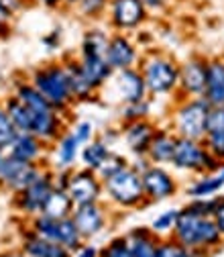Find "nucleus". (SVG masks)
<instances>
[{"instance_id":"obj_1","label":"nucleus","mask_w":224,"mask_h":257,"mask_svg":"<svg viewBox=\"0 0 224 257\" xmlns=\"http://www.w3.org/2000/svg\"><path fill=\"white\" fill-rule=\"evenodd\" d=\"M173 241L189 251L214 249L222 241V235L212 216H198L189 208H181L177 210V218L173 224Z\"/></svg>"},{"instance_id":"obj_2","label":"nucleus","mask_w":224,"mask_h":257,"mask_svg":"<svg viewBox=\"0 0 224 257\" xmlns=\"http://www.w3.org/2000/svg\"><path fill=\"white\" fill-rule=\"evenodd\" d=\"M31 84H33L43 98L59 112L68 110L72 100V92H70V82H68V72L63 61H53L45 63V66L33 70L31 74Z\"/></svg>"},{"instance_id":"obj_3","label":"nucleus","mask_w":224,"mask_h":257,"mask_svg":"<svg viewBox=\"0 0 224 257\" xmlns=\"http://www.w3.org/2000/svg\"><path fill=\"white\" fill-rule=\"evenodd\" d=\"M139 72L143 76L147 94H169L179 82L177 61L163 53H147L143 59H139Z\"/></svg>"},{"instance_id":"obj_4","label":"nucleus","mask_w":224,"mask_h":257,"mask_svg":"<svg viewBox=\"0 0 224 257\" xmlns=\"http://www.w3.org/2000/svg\"><path fill=\"white\" fill-rule=\"evenodd\" d=\"M102 190L114 204L122 208H135L147 202L143 192V182H141V172L133 166H126L114 176L106 178L102 182Z\"/></svg>"},{"instance_id":"obj_5","label":"nucleus","mask_w":224,"mask_h":257,"mask_svg":"<svg viewBox=\"0 0 224 257\" xmlns=\"http://www.w3.org/2000/svg\"><path fill=\"white\" fill-rule=\"evenodd\" d=\"M171 164L177 170L194 172V174H212L220 166L218 159L206 151L202 141L185 139V137H175V149H173Z\"/></svg>"},{"instance_id":"obj_6","label":"nucleus","mask_w":224,"mask_h":257,"mask_svg":"<svg viewBox=\"0 0 224 257\" xmlns=\"http://www.w3.org/2000/svg\"><path fill=\"white\" fill-rule=\"evenodd\" d=\"M208 110H210V104L204 100V96H198V98H189V100L181 102L177 106L175 114H173L177 137L202 141L204 135H206Z\"/></svg>"},{"instance_id":"obj_7","label":"nucleus","mask_w":224,"mask_h":257,"mask_svg":"<svg viewBox=\"0 0 224 257\" xmlns=\"http://www.w3.org/2000/svg\"><path fill=\"white\" fill-rule=\"evenodd\" d=\"M106 19L114 33H131L147 23L149 11L141 0H108Z\"/></svg>"},{"instance_id":"obj_8","label":"nucleus","mask_w":224,"mask_h":257,"mask_svg":"<svg viewBox=\"0 0 224 257\" xmlns=\"http://www.w3.org/2000/svg\"><path fill=\"white\" fill-rule=\"evenodd\" d=\"M51 190H53V172L43 168V172L33 182H31L27 188L17 192L13 204H15V208L21 214L33 218V216L41 214L43 204H45V200H47Z\"/></svg>"},{"instance_id":"obj_9","label":"nucleus","mask_w":224,"mask_h":257,"mask_svg":"<svg viewBox=\"0 0 224 257\" xmlns=\"http://www.w3.org/2000/svg\"><path fill=\"white\" fill-rule=\"evenodd\" d=\"M41 172H43L41 164H29L5 153L3 164H0V188L17 194L23 188H27Z\"/></svg>"},{"instance_id":"obj_10","label":"nucleus","mask_w":224,"mask_h":257,"mask_svg":"<svg viewBox=\"0 0 224 257\" xmlns=\"http://www.w3.org/2000/svg\"><path fill=\"white\" fill-rule=\"evenodd\" d=\"M66 190H68L74 206L90 204V202H100V196L104 192L102 190V180L98 178V174L88 170V168L72 170Z\"/></svg>"},{"instance_id":"obj_11","label":"nucleus","mask_w":224,"mask_h":257,"mask_svg":"<svg viewBox=\"0 0 224 257\" xmlns=\"http://www.w3.org/2000/svg\"><path fill=\"white\" fill-rule=\"evenodd\" d=\"M106 84H112L114 96L120 104H131V102H139L147 98V88H145L139 68L114 72Z\"/></svg>"},{"instance_id":"obj_12","label":"nucleus","mask_w":224,"mask_h":257,"mask_svg":"<svg viewBox=\"0 0 224 257\" xmlns=\"http://www.w3.org/2000/svg\"><path fill=\"white\" fill-rule=\"evenodd\" d=\"M104 57H106L108 66L114 72L135 68L137 63H139V59H141L135 41L129 35H126V33H112L108 37V45H106Z\"/></svg>"},{"instance_id":"obj_13","label":"nucleus","mask_w":224,"mask_h":257,"mask_svg":"<svg viewBox=\"0 0 224 257\" xmlns=\"http://www.w3.org/2000/svg\"><path fill=\"white\" fill-rule=\"evenodd\" d=\"M141 182H143L145 198L149 202H159V200L171 198L177 192V184H175L173 176L169 172H165L163 168L153 166V164L141 172Z\"/></svg>"},{"instance_id":"obj_14","label":"nucleus","mask_w":224,"mask_h":257,"mask_svg":"<svg viewBox=\"0 0 224 257\" xmlns=\"http://www.w3.org/2000/svg\"><path fill=\"white\" fill-rule=\"evenodd\" d=\"M206 78H208V59H204V57H189L187 61H183L179 66L177 88L183 94L191 96V98H198V96L204 94Z\"/></svg>"},{"instance_id":"obj_15","label":"nucleus","mask_w":224,"mask_h":257,"mask_svg":"<svg viewBox=\"0 0 224 257\" xmlns=\"http://www.w3.org/2000/svg\"><path fill=\"white\" fill-rule=\"evenodd\" d=\"M72 220L76 224V229L80 231L82 239H90L94 235H98L104 224H106V210L100 202H90V204H80L74 206Z\"/></svg>"},{"instance_id":"obj_16","label":"nucleus","mask_w":224,"mask_h":257,"mask_svg":"<svg viewBox=\"0 0 224 257\" xmlns=\"http://www.w3.org/2000/svg\"><path fill=\"white\" fill-rule=\"evenodd\" d=\"M63 66H66V72H68V82H70V92H72L74 102H88L98 96L100 90L86 78L78 57H66L63 59Z\"/></svg>"},{"instance_id":"obj_17","label":"nucleus","mask_w":224,"mask_h":257,"mask_svg":"<svg viewBox=\"0 0 224 257\" xmlns=\"http://www.w3.org/2000/svg\"><path fill=\"white\" fill-rule=\"evenodd\" d=\"M155 131L157 128L153 122H149L147 118H141V120L126 122L122 128V137H124L126 147H129L137 157H145L147 147H149Z\"/></svg>"},{"instance_id":"obj_18","label":"nucleus","mask_w":224,"mask_h":257,"mask_svg":"<svg viewBox=\"0 0 224 257\" xmlns=\"http://www.w3.org/2000/svg\"><path fill=\"white\" fill-rule=\"evenodd\" d=\"M63 133V118L59 110L47 112H33V124H31V135L41 139L45 145L55 143Z\"/></svg>"},{"instance_id":"obj_19","label":"nucleus","mask_w":224,"mask_h":257,"mask_svg":"<svg viewBox=\"0 0 224 257\" xmlns=\"http://www.w3.org/2000/svg\"><path fill=\"white\" fill-rule=\"evenodd\" d=\"M5 153L29 164H41V157L45 153V143L31 133H17L15 141L9 145Z\"/></svg>"},{"instance_id":"obj_20","label":"nucleus","mask_w":224,"mask_h":257,"mask_svg":"<svg viewBox=\"0 0 224 257\" xmlns=\"http://www.w3.org/2000/svg\"><path fill=\"white\" fill-rule=\"evenodd\" d=\"M202 96L210 106H224V61H208V78Z\"/></svg>"},{"instance_id":"obj_21","label":"nucleus","mask_w":224,"mask_h":257,"mask_svg":"<svg viewBox=\"0 0 224 257\" xmlns=\"http://www.w3.org/2000/svg\"><path fill=\"white\" fill-rule=\"evenodd\" d=\"M175 137L169 131H155L145 159H149L151 164L155 166H161V164H171V157H173V149H175Z\"/></svg>"},{"instance_id":"obj_22","label":"nucleus","mask_w":224,"mask_h":257,"mask_svg":"<svg viewBox=\"0 0 224 257\" xmlns=\"http://www.w3.org/2000/svg\"><path fill=\"white\" fill-rule=\"evenodd\" d=\"M23 253H25V257H72L70 255L72 251L61 247L59 243H53V241H47V239L35 235L33 231L25 237Z\"/></svg>"},{"instance_id":"obj_23","label":"nucleus","mask_w":224,"mask_h":257,"mask_svg":"<svg viewBox=\"0 0 224 257\" xmlns=\"http://www.w3.org/2000/svg\"><path fill=\"white\" fill-rule=\"evenodd\" d=\"M78 61H80L82 72L86 74V78L98 90H102L104 84L114 74V70L108 66V61H106L104 55H86V57H78Z\"/></svg>"},{"instance_id":"obj_24","label":"nucleus","mask_w":224,"mask_h":257,"mask_svg":"<svg viewBox=\"0 0 224 257\" xmlns=\"http://www.w3.org/2000/svg\"><path fill=\"white\" fill-rule=\"evenodd\" d=\"M72 212H74V202H72V198H70V194H68V190L53 186V190L49 192V196H47V200H45V204H43L41 214L59 220V218L72 216Z\"/></svg>"},{"instance_id":"obj_25","label":"nucleus","mask_w":224,"mask_h":257,"mask_svg":"<svg viewBox=\"0 0 224 257\" xmlns=\"http://www.w3.org/2000/svg\"><path fill=\"white\" fill-rule=\"evenodd\" d=\"M13 96H17V98L31 110V112H47V110H55L43 96L41 92L31 84V82H17L15 84V92Z\"/></svg>"},{"instance_id":"obj_26","label":"nucleus","mask_w":224,"mask_h":257,"mask_svg":"<svg viewBox=\"0 0 224 257\" xmlns=\"http://www.w3.org/2000/svg\"><path fill=\"white\" fill-rule=\"evenodd\" d=\"M80 149H82V145L78 143V139L74 137L72 131L63 133L57 139V149H55V157H57L59 170H70L76 164V159L80 157Z\"/></svg>"},{"instance_id":"obj_27","label":"nucleus","mask_w":224,"mask_h":257,"mask_svg":"<svg viewBox=\"0 0 224 257\" xmlns=\"http://www.w3.org/2000/svg\"><path fill=\"white\" fill-rule=\"evenodd\" d=\"M131 249V257H157V239L147 229H135L126 237Z\"/></svg>"},{"instance_id":"obj_28","label":"nucleus","mask_w":224,"mask_h":257,"mask_svg":"<svg viewBox=\"0 0 224 257\" xmlns=\"http://www.w3.org/2000/svg\"><path fill=\"white\" fill-rule=\"evenodd\" d=\"M5 110L11 118V122L15 124L17 133H31V124H33V112H31L17 96H9V98L5 100Z\"/></svg>"},{"instance_id":"obj_29","label":"nucleus","mask_w":224,"mask_h":257,"mask_svg":"<svg viewBox=\"0 0 224 257\" xmlns=\"http://www.w3.org/2000/svg\"><path fill=\"white\" fill-rule=\"evenodd\" d=\"M108 153H110V147H108V143H106L104 139H92V141H88L86 145H82V149H80V159H82L84 168L96 172V170L102 166L104 159L108 157Z\"/></svg>"},{"instance_id":"obj_30","label":"nucleus","mask_w":224,"mask_h":257,"mask_svg":"<svg viewBox=\"0 0 224 257\" xmlns=\"http://www.w3.org/2000/svg\"><path fill=\"white\" fill-rule=\"evenodd\" d=\"M108 33L104 29H98V27H92L88 29L84 37H82V43H80V57H86V55H104L106 51V45H108Z\"/></svg>"},{"instance_id":"obj_31","label":"nucleus","mask_w":224,"mask_h":257,"mask_svg":"<svg viewBox=\"0 0 224 257\" xmlns=\"http://www.w3.org/2000/svg\"><path fill=\"white\" fill-rule=\"evenodd\" d=\"M224 186V178L220 176V172H212V174H204V178H200L194 186L187 188V194L191 198H208L212 194H216V192Z\"/></svg>"},{"instance_id":"obj_32","label":"nucleus","mask_w":224,"mask_h":257,"mask_svg":"<svg viewBox=\"0 0 224 257\" xmlns=\"http://www.w3.org/2000/svg\"><path fill=\"white\" fill-rule=\"evenodd\" d=\"M82 235L76 229V224L72 220V216L68 218H59V233H57V243L61 247H66L68 251H78L82 247Z\"/></svg>"},{"instance_id":"obj_33","label":"nucleus","mask_w":224,"mask_h":257,"mask_svg":"<svg viewBox=\"0 0 224 257\" xmlns=\"http://www.w3.org/2000/svg\"><path fill=\"white\" fill-rule=\"evenodd\" d=\"M202 145L220 164L224 162V128H220V131H208L202 139Z\"/></svg>"},{"instance_id":"obj_34","label":"nucleus","mask_w":224,"mask_h":257,"mask_svg":"<svg viewBox=\"0 0 224 257\" xmlns=\"http://www.w3.org/2000/svg\"><path fill=\"white\" fill-rule=\"evenodd\" d=\"M126 166H129V162H126V159H124L120 153L110 151V153H108V157L102 162V166H100L98 170H96V174H98V178L104 182L106 178L114 176L116 172H120V170H122V168H126Z\"/></svg>"},{"instance_id":"obj_35","label":"nucleus","mask_w":224,"mask_h":257,"mask_svg":"<svg viewBox=\"0 0 224 257\" xmlns=\"http://www.w3.org/2000/svg\"><path fill=\"white\" fill-rule=\"evenodd\" d=\"M76 9L86 19H100L102 15H106L108 0H80Z\"/></svg>"},{"instance_id":"obj_36","label":"nucleus","mask_w":224,"mask_h":257,"mask_svg":"<svg viewBox=\"0 0 224 257\" xmlns=\"http://www.w3.org/2000/svg\"><path fill=\"white\" fill-rule=\"evenodd\" d=\"M15 137H17V128H15V124L11 122V118H9V114H7V110H5V106L0 104V149H9V145L15 141Z\"/></svg>"},{"instance_id":"obj_37","label":"nucleus","mask_w":224,"mask_h":257,"mask_svg":"<svg viewBox=\"0 0 224 257\" xmlns=\"http://www.w3.org/2000/svg\"><path fill=\"white\" fill-rule=\"evenodd\" d=\"M149 100H139V102H131V104H122V118L124 122H133V120H141L149 116Z\"/></svg>"},{"instance_id":"obj_38","label":"nucleus","mask_w":224,"mask_h":257,"mask_svg":"<svg viewBox=\"0 0 224 257\" xmlns=\"http://www.w3.org/2000/svg\"><path fill=\"white\" fill-rule=\"evenodd\" d=\"M98 257H131L129 241H126V237L112 239L102 251H98Z\"/></svg>"},{"instance_id":"obj_39","label":"nucleus","mask_w":224,"mask_h":257,"mask_svg":"<svg viewBox=\"0 0 224 257\" xmlns=\"http://www.w3.org/2000/svg\"><path fill=\"white\" fill-rule=\"evenodd\" d=\"M157 257H194L189 249L181 247L177 241L157 243Z\"/></svg>"},{"instance_id":"obj_40","label":"nucleus","mask_w":224,"mask_h":257,"mask_svg":"<svg viewBox=\"0 0 224 257\" xmlns=\"http://www.w3.org/2000/svg\"><path fill=\"white\" fill-rule=\"evenodd\" d=\"M177 218V210H165L153 220V233H169Z\"/></svg>"},{"instance_id":"obj_41","label":"nucleus","mask_w":224,"mask_h":257,"mask_svg":"<svg viewBox=\"0 0 224 257\" xmlns=\"http://www.w3.org/2000/svg\"><path fill=\"white\" fill-rule=\"evenodd\" d=\"M72 133H74V137L78 139L80 145H86L88 141L94 139V126H92V122H88V120H80V122L72 128Z\"/></svg>"},{"instance_id":"obj_42","label":"nucleus","mask_w":224,"mask_h":257,"mask_svg":"<svg viewBox=\"0 0 224 257\" xmlns=\"http://www.w3.org/2000/svg\"><path fill=\"white\" fill-rule=\"evenodd\" d=\"M212 220L216 222V227H218L220 235L224 237V196L216 198V202H214V210H212Z\"/></svg>"},{"instance_id":"obj_43","label":"nucleus","mask_w":224,"mask_h":257,"mask_svg":"<svg viewBox=\"0 0 224 257\" xmlns=\"http://www.w3.org/2000/svg\"><path fill=\"white\" fill-rule=\"evenodd\" d=\"M11 25H13V17L0 5V37H7L11 33Z\"/></svg>"},{"instance_id":"obj_44","label":"nucleus","mask_w":224,"mask_h":257,"mask_svg":"<svg viewBox=\"0 0 224 257\" xmlns=\"http://www.w3.org/2000/svg\"><path fill=\"white\" fill-rule=\"evenodd\" d=\"M59 43H61V31H59V29L51 31V33H47V35L43 37V45L49 47V49H57Z\"/></svg>"},{"instance_id":"obj_45","label":"nucleus","mask_w":224,"mask_h":257,"mask_svg":"<svg viewBox=\"0 0 224 257\" xmlns=\"http://www.w3.org/2000/svg\"><path fill=\"white\" fill-rule=\"evenodd\" d=\"M141 3L145 5V9L149 13H159V11H163L169 5V0H141Z\"/></svg>"},{"instance_id":"obj_46","label":"nucleus","mask_w":224,"mask_h":257,"mask_svg":"<svg viewBox=\"0 0 224 257\" xmlns=\"http://www.w3.org/2000/svg\"><path fill=\"white\" fill-rule=\"evenodd\" d=\"M31 3H35L43 9H49V11H57L66 7V0H31Z\"/></svg>"},{"instance_id":"obj_47","label":"nucleus","mask_w":224,"mask_h":257,"mask_svg":"<svg viewBox=\"0 0 224 257\" xmlns=\"http://www.w3.org/2000/svg\"><path fill=\"white\" fill-rule=\"evenodd\" d=\"M76 257H98V249L92 247V245H82L78 249V255Z\"/></svg>"},{"instance_id":"obj_48","label":"nucleus","mask_w":224,"mask_h":257,"mask_svg":"<svg viewBox=\"0 0 224 257\" xmlns=\"http://www.w3.org/2000/svg\"><path fill=\"white\" fill-rule=\"evenodd\" d=\"M80 0H66V7H76Z\"/></svg>"},{"instance_id":"obj_49","label":"nucleus","mask_w":224,"mask_h":257,"mask_svg":"<svg viewBox=\"0 0 224 257\" xmlns=\"http://www.w3.org/2000/svg\"><path fill=\"white\" fill-rule=\"evenodd\" d=\"M0 257H21V255H17V253H3Z\"/></svg>"},{"instance_id":"obj_50","label":"nucleus","mask_w":224,"mask_h":257,"mask_svg":"<svg viewBox=\"0 0 224 257\" xmlns=\"http://www.w3.org/2000/svg\"><path fill=\"white\" fill-rule=\"evenodd\" d=\"M3 157H5V149H0V164H3Z\"/></svg>"}]
</instances>
